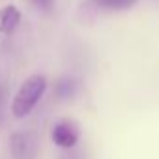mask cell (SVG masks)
Wrapping results in <instances>:
<instances>
[{
  "label": "cell",
  "instance_id": "6da1fadb",
  "mask_svg": "<svg viewBox=\"0 0 159 159\" xmlns=\"http://www.w3.org/2000/svg\"><path fill=\"white\" fill-rule=\"evenodd\" d=\"M45 90H47V79L43 75H30L21 84V88L17 90L11 101V114L15 118L28 116L38 105V101L43 98Z\"/></svg>",
  "mask_w": 159,
  "mask_h": 159
},
{
  "label": "cell",
  "instance_id": "277c9868",
  "mask_svg": "<svg viewBox=\"0 0 159 159\" xmlns=\"http://www.w3.org/2000/svg\"><path fill=\"white\" fill-rule=\"evenodd\" d=\"M19 23H21V11L15 6L10 4L0 10V32L2 34H13Z\"/></svg>",
  "mask_w": 159,
  "mask_h": 159
},
{
  "label": "cell",
  "instance_id": "8992f818",
  "mask_svg": "<svg viewBox=\"0 0 159 159\" xmlns=\"http://www.w3.org/2000/svg\"><path fill=\"white\" fill-rule=\"evenodd\" d=\"M137 0H96V4H99L105 10H127Z\"/></svg>",
  "mask_w": 159,
  "mask_h": 159
},
{
  "label": "cell",
  "instance_id": "3957f363",
  "mask_svg": "<svg viewBox=\"0 0 159 159\" xmlns=\"http://www.w3.org/2000/svg\"><path fill=\"white\" fill-rule=\"evenodd\" d=\"M77 140H79V131H77V127L73 124L60 122V124H56L52 127V142L56 146L69 150V148H73L77 144Z\"/></svg>",
  "mask_w": 159,
  "mask_h": 159
},
{
  "label": "cell",
  "instance_id": "7a4b0ae2",
  "mask_svg": "<svg viewBox=\"0 0 159 159\" xmlns=\"http://www.w3.org/2000/svg\"><path fill=\"white\" fill-rule=\"evenodd\" d=\"M10 148L13 159H36V140L30 133H13Z\"/></svg>",
  "mask_w": 159,
  "mask_h": 159
},
{
  "label": "cell",
  "instance_id": "52a82bcc",
  "mask_svg": "<svg viewBox=\"0 0 159 159\" xmlns=\"http://www.w3.org/2000/svg\"><path fill=\"white\" fill-rule=\"evenodd\" d=\"M32 2H34L39 10H43V11H51V8H52V2H54V0H32Z\"/></svg>",
  "mask_w": 159,
  "mask_h": 159
},
{
  "label": "cell",
  "instance_id": "ba28073f",
  "mask_svg": "<svg viewBox=\"0 0 159 159\" xmlns=\"http://www.w3.org/2000/svg\"><path fill=\"white\" fill-rule=\"evenodd\" d=\"M4 111H6V98H4V90L0 86V125L4 122Z\"/></svg>",
  "mask_w": 159,
  "mask_h": 159
},
{
  "label": "cell",
  "instance_id": "5b68a950",
  "mask_svg": "<svg viewBox=\"0 0 159 159\" xmlns=\"http://www.w3.org/2000/svg\"><path fill=\"white\" fill-rule=\"evenodd\" d=\"M54 92H56V96L60 98V99H69V98H73L75 96V92H77V83L73 81V79H60V81L56 83V88H54Z\"/></svg>",
  "mask_w": 159,
  "mask_h": 159
}]
</instances>
